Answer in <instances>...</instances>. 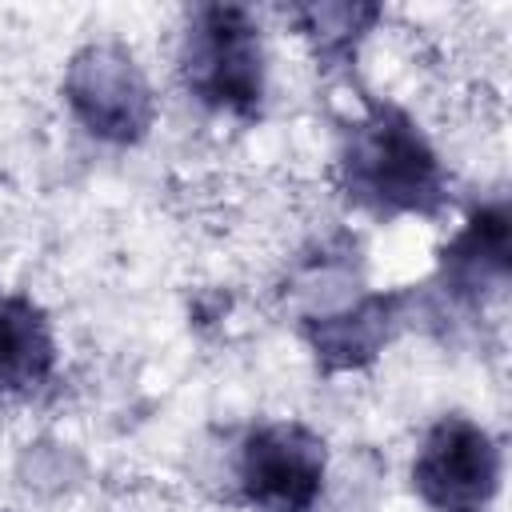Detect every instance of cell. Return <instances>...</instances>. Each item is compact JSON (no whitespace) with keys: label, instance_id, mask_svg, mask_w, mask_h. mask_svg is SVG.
I'll use <instances>...</instances> for the list:
<instances>
[{"label":"cell","instance_id":"6da1fadb","mask_svg":"<svg viewBox=\"0 0 512 512\" xmlns=\"http://www.w3.org/2000/svg\"><path fill=\"white\" fill-rule=\"evenodd\" d=\"M340 172L348 196L376 216L436 212L444 200V168L436 152L416 124L388 104H376L352 124L340 152Z\"/></svg>","mask_w":512,"mask_h":512},{"label":"cell","instance_id":"7a4b0ae2","mask_svg":"<svg viewBox=\"0 0 512 512\" xmlns=\"http://www.w3.org/2000/svg\"><path fill=\"white\" fill-rule=\"evenodd\" d=\"M180 68L200 104L228 116H256L264 100V52L252 12L232 4L200 8L184 32Z\"/></svg>","mask_w":512,"mask_h":512},{"label":"cell","instance_id":"3957f363","mask_svg":"<svg viewBox=\"0 0 512 512\" xmlns=\"http://www.w3.org/2000/svg\"><path fill=\"white\" fill-rule=\"evenodd\" d=\"M64 100L92 136L112 144H136L156 116L152 88L120 44L80 48L64 72Z\"/></svg>","mask_w":512,"mask_h":512},{"label":"cell","instance_id":"277c9868","mask_svg":"<svg viewBox=\"0 0 512 512\" xmlns=\"http://www.w3.org/2000/svg\"><path fill=\"white\" fill-rule=\"evenodd\" d=\"M412 488L432 512H488L500 488V448L468 416H444L412 460Z\"/></svg>","mask_w":512,"mask_h":512},{"label":"cell","instance_id":"5b68a950","mask_svg":"<svg viewBox=\"0 0 512 512\" xmlns=\"http://www.w3.org/2000/svg\"><path fill=\"white\" fill-rule=\"evenodd\" d=\"M236 484L260 512H312L324 492V444L304 424L252 428L236 456Z\"/></svg>","mask_w":512,"mask_h":512},{"label":"cell","instance_id":"8992f818","mask_svg":"<svg viewBox=\"0 0 512 512\" xmlns=\"http://www.w3.org/2000/svg\"><path fill=\"white\" fill-rule=\"evenodd\" d=\"M508 212L504 204H492V208H480L464 232L444 248V288L456 296V300H468V304H484L488 296H500L504 284H508V268H512V256H508Z\"/></svg>","mask_w":512,"mask_h":512},{"label":"cell","instance_id":"52a82bcc","mask_svg":"<svg viewBox=\"0 0 512 512\" xmlns=\"http://www.w3.org/2000/svg\"><path fill=\"white\" fill-rule=\"evenodd\" d=\"M396 324V300L392 296H368L360 304H348L340 312H324L308 320V344L328 368H356L368 364L388 332Z\"/></svg>","mask_w":512,"mask_h":512},{"label":"cell","instance_id":"ba28073f","mask_svg":"<svg viewBox=\"0 0 512 512\" xmlns=\"http://www.w3.org/2000/svg\"><path fill=\"white\" fill-rule=\"evenodd\" d=\"M52 372V332L24 296H0V396L36 388Z\"/></svg>","mask_w":512,"mask_h":512},{"label":"cell","instance_id":"9c48e42d","mask_svg":"<svg viewBox=\"0 0 512 512\" xmlns=\"http://www.w3.org/2000/svg\"><path fill=\"white\" fill-rule=\"evenodd\" d=\"M304 28V36L316 44V52L336 56L356 44V36L376 20V8H356V4H312L292 12Z\"/></svg>","mask_w":512,"mask_h":512}]
</instances>
